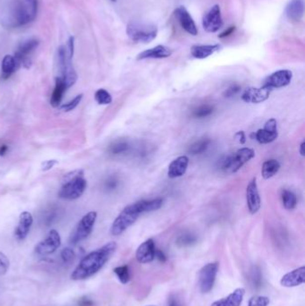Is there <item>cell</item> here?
<instances>
[{
	"mask_svg": "<svg viewBox=\"0 0 305 306\" xmlns=\"http://www.w3.org/2000/svg\"><path fill=\"white\" fill-rule=\"evenodd\" d=\"M59 163V161L56 160H47V161H44L43 163H42V166H41V168H42V170L43 171H49L51 169H53V167L55 166V165L58 164Z\"/></svg>",
	"mask_w": 305,
	"mask_h": 306,
	"instance_id": "43",
	"label": "cell"
},
{
	"mask_svg": "<svg viewBox=\"0 0 305 306\" xmlns=\"http://www.w3.org/2000/svg\"><path fill=\"white\" fill-rule=\"evenodd\" d=\"M246 201L251 214H255L260 210L261 201L255 178L250 180L246 188Z\"/></svg>",
	"mask_w": 305,
	"mask_h": 306,
	"instance_id": "15",
	"label": "cell"
},
{
	"mask_svg": "<svg viewBox=\"0 0 305 306\" xmlns=\"http://www.w3.org/2000/svg\"><path fill=\"white\" fill-rule=\"evenodd\" d=\"M287 18L294 22H299L305 14V0H291L286 7Z\"/></svg>",
	"mask_w": 305,
	"mask_h": 306,
	"instance_id": "23",
	"label": "cell"
},
{
	"mask_svg": "<svg viewBox=\"0 0 305 306\" xmlns=\"http://www.w3.org/2000/svg\"><path fill=\"white\" fill-rule=\"evenodd\" d=\"M142 214L139 201L128 205L116 218L110 229V233L113 236H120L126 229L134 224L139 216Z\"/></svg>",
	"mask_w": 305,
	"mask_h": 306,
	"instance_id": "4",
	"label": "cell"
},
{
	"mask_svg": "<svg viewBox=\"0 0 305 306\" xmlns=\"http://www.w3.org/2000/svg\"><path fill=\"white\" fill-rule=\"evenodd\" d=\"M129 150V144L125 141H117L112 143L110 147V152L114 155L124 153Z\"/></svg>",
	"mask_w": 305,
	"mask_h": 306,
	"instance_id": "34",
	"label": "cell"
},
{
	"mask_svg": "<svg viewBox=\"0 0 305 306\" xmlns=\"http://www.w3.org/2000/svg\"><path fill=\"white\" fill-rule=\"evenodd\" d=\"M7 150H8V147L6 146V145H1L0 146V156H4L5 153L7 152Z\"/></svg>",
	"mask_w": 305,
	"mask_h": 306,
	"instance_id": "50",
	"label": "cell"
},
{
	"mask_svg": "<svg viewBox=\"0 0 305 306\" xmlns=\"http://www.w3.org/2000/svg\"><path fill=\"white\" fill-rule=\"evenodd\" d=\"M19 65L17 61L14 59V56L6 55L2 60V78L7 79L18 68Z\"/></svg>",
	"mask_w": 305,
	"mask_h": 306,
	"instance_id": "27",
	"label": "cell"
},
{
	"mask_svg": "<svg viewBox=\"0 0 305 306\" xmlns=\"http://www.w3.org/2000/svg\"><path fill=\"white\" fill-rule=\"evenodd\" d=\"M305 282V267L302 266L284 275L280 284L284 288H295Z\"/></svg>",
	"mask_w": 305,
	"mask_h": 306,
	"instance_id": "19",
	"label": "cell"
},
{
	"mask_svg": "<svg viewBox=\"0 0 305 306\" xmlns=\"http://www.w3.org/2000/svg\"><path fill=\"white\" fill-rule=\"evenodd\" d=\"M155 243L152 239H148L138 247L135 257L140 263H150L155 259Z\"/></svg>",
	"mask_w": 305,
	"mask_h": 306,
	"instance_id": "17",
	"label": "cell"
},
{
	"mask_svg": "<svg viewBox=\"0 0 305 306\" xmlns=\"http://www.w3.org/2000/svg\"><path fill=\"white\" fill-rule=\"evenodd\" d=\"M61 259L63 260L64 263H70V262H72L73 260H74V258H75V253H74V251H73V249H71V248H69V247H66V248H64L61 251Z\"/></svg>",
	"mask_w": 305,
	"mask_h": 306,
	"instance_id": "40",
	"label": "cell"
},
{
	"mask_svg": "<svg viewBox=\"0 0 305 306\" xmlns=\"http://www.w3.org/2000/svg\"><path fill=\"white\" fill-rule=\"evenodd\" d=\"M155 258H158L160 261L164 262L166 260V256H165L164 252L163 251H160V250H156Z\"/></svg>",
	"mask_w": 305,
	"mask_h": 306,
	"instance_id": "47",
	"label": "cell"
},
{
	"mask_svg": "<svg viewBox=\"0 0 305 306\" xmlns=\"http://www.w3.org/2000/svg\"><path fill=\"white\" fill-rule=\"evenodd\" d=\"M66 90L67 88L65 86V83L63 81V79L60 76L56 78L55 88H54V91L50 99V104L53 108H58L60 105L63 95Z\"/></svg>",
	"mask_w": 305,
	"mask_h": 306,
	"instance_id": "26",
	"label": "cell"
},
{
	"mask_svg": "<svg viewBox=\"0 0 305 306\" xmlns=\"http://www.w3.org/2000/svg\"><path fill=\"white\" fill-rule=\"evenodd\" d=\"M272 91L273 90H271L270 88L265 86V85L261 88L250 87V88H247L242 94V100L246 103H254V104L261 103L269 99V95Z\"/></svg>",
	"mask_w": 305,
	"mask_h": 306,
	"instance_id": "13",
	"label": "cell"
},
{
	"mask_svg": "<svg viewBox=\"0 0 305 306\" xmlns=\"http://www.w3.org/2000/svg\"><path fill=\"white\" fill-rule=\"evenodd\" d=\"M57 59H58L59 68L61 73L60 77L63 79V81L65 83V86L68 89L76 82L78 76L72 64V60H69L67 52H66V48L64 45H62L58 49Z\"/></svg>",
	"mask_w": 305,
	"mask_h": 306,
	"instance_id": "6",
	"label": "cell"
},
{
	"mask_svg": "<svg viewBox=\"0 0 305 306\" xmlns=\"http://www.w3.org/2000/svg\"><path fill=\"white\" fill-rule=\"evenodd\" d=\"M189 165V159L186 156H180L174 160L169 167L168 176L169 179H177L183 176Z\"/></svg>",
	"mask_w": 305,
	"mask_h": 306,
	"instance_id": "22",
	"label": "cell"
},
{
	"mask_svg": "<svg viewBox=\"0 0 305 306\" xmlns=\"http://www.w3.org/2000/svg\"><path fill=\"white\" fill-rule=\"evenodd\" d=\"M96 220H97L96 211H90L84 215L82 220L79 221L75 229H73L69 238V242L73 245H76L78 243L85 240L92 232Z\"/></svg>",
	"mask_w": 305,
	"mask_h": 306,
	"instance_id": "8",
	"label": "cell"
},
{
	"mask_svg": "<svg viewBox=\"0 0 305 306\" xmlns=\"http://www.w3.org/2000/svg\"><path fill=\"white\" fill-rule=\"evenodd\" d=\"M223 26V19L219 5L212 6L202 18V27L206 32L214 33Z\"/></svg>",
	"mask_w": 305,
	"mask_h": 306,
	"instance_id": "11",
	"label": "cell"
},
{
	"mask_svg": "<svg viewBox=\"0 0 305 306\" xmlns=\"http://www.w3.org/2000/svg\"><path fill=\"white\" fill-rule=\"evenodd\" d=\"M65 48H66V52H67L69 60H73V53H74V38L73 36L69 38Z\"/></svg>",
	"mask_w": 305,
	"mask_h": 306,
	"instance_id": "41",
	"label": "cell"
},
{
	"mask_svg": "<svg viewBox=\"0 0 305 306\" xmlns=\"http://www.w3.org/2000/svg\"><path fill=\"white\" fill-rule=\"evenodd\" d=\"M83 175L82 169L66 174L63 179V185L59 192V196L64 200H76L82 196L87 187V181Z\"/></svg>",
	"mask_w": 305,
	"mask_h": 306,
	"instance_id": "3",
	"label": "cell"
},
{
	"mask_svg": "<svg viewBox=\"0 0 305 306\" xmlns=\"http://www.w3.org/2000/svg\"><path fill=\"white\" fill-rule=\"evenodd\" d=\"M278 136L277 120L270 119L264 124L263 129H259L254 133V138L261 144L274 142Z\"/></svg>",
	"mask_w": 305,
	"mask_h": 306,
	"instance_id": "14",
	"label": "cell"
},
{
	"mask_svg": "<svg viewBox=\"0 0 305 306\" xmlns=\"http://www.w3.org/2000/svg\"><path fill=\"white\" fill-rule=\"evenodd\" d=\"M79 306H93V302L91 301V299H89L88 297H83L78 302Z\"/></svg>",
	"mask_w": 305,
	"mask_h": 306,
	"instance_id": "44",
	"label": "cell"
},
{
	"mask_svg": "<svg viewBox=\"0 0 305 306\" xmlns=\"http://www.w3.org/2000/svg\"><path fill=\"white\" fill-rule=\"evenodd\" d=\"M9 259L5 253L0 251V276L5 275L9 270Z\"/></svg>",
	"mask_w": 305,
	"mask_h": 306,
	"instance_id": "39",
	"label": "cell"
},
{
	"mask_svg": "<svg viewBox=\"0 0 305 306\" xmlns=\"http://www.w3.org/2000/svg\"><path fill=\"white\" fill-rule=\"evenodd\" d=\"M240 90H241V88L238 85H233V86L228 88V90L224 93V95L227 98H230V97H233L237 94L238 92H240Z\"/></svg>",
	"mask_w": 305,
	"mask_h": 306,
	"instance_id": "42",
	"label": "cell"
},
{
	"mask_svg": "<svg viewBox=\"0 0 305 306\" xmlns=\"http://www.w3.org/2000/svg\"><path fill=\"white\" fill-rule=\"evenodd\" d=\"M269 305V298L263 296H254L251 297L248 306H268Z\"/></svg>",
	"mask_w": 305,
	"mask_h": 306,
	"instance_id": "37",
	"label": "cell"
},
{
	"mask_svg": "<svg viewBox=\"0 0 305 306\" xmlns=\"http://www.w3.org/2000/svg\"><path fill=\"white\" fill-rule=\"evenodd\" d=\"M175 13H176V16H177L181 27L187 33L191 34L192 36H196L197 33H198V30H197L193 19L191 17V14H189L186 8L183 7V6H179L176 9Z\"/></svg>",
	"mask_w": 305,
	"mask_h": 306,
	"instance_id": "18",
	"label": "cell"
},
{
	"mask_svg": "<svg viewBox=\"0 0 305 306\" xmlns=\"http://www.w3.org/2000/svg\"></svg>",
	"mask_w": 305,
	"mask_h": 306,
	"instance_id": "53",
	"label": "cell"
},
{
	"mask_svg": "<svg viewBox=\"0 0 305 306\" xmlns=\"http://www.w3.org/2000/svg\"><path fill=\"white\" fill-rule=\"evenodd\" d=\"M126 33L132 41L148 43L157 37L158 28L151 23L131 22L127 24Z\"/></svg>",
	"mask_w": 305,
	"mask_h": 306,
	"instance_id": "5",
	"label": "cell"
},
{
	"mask_svg": "<svg viewBox=\"0 0 305 306\" xmlns=\"http://www.w3.org/2000/svg\"><path fill=\"white\" fill-rule=\"evenodd\" d=\"M82 98H83V94H79L75 98H73L72 101H70L67 103H64V104L61 106L60 110H62V111H64V112L72 111L80 104V102L82 101Z\"/></svg>",
	"mask_w": 305,
	"mask_h": 306,
	"instance_id": "36",
	"label": "cell"
},
{
	"mask_svg": "<svg viewBox=\"0 0 305 306\" xmlns=\"http://www.w3.org/2000/svg\"><path fill=\"white\" fill-rule=\"evenodd\" d=\"M172 55V50L169 47L159 45L149 49L147 51H142L139 55L137 56V60H160V59H167Z\"/></svg>",
	"mask_w": 305,
	"mask_h": 306,
	"instance_id": "21",
	"label": "cell"
},
{
	"mask_svg": "<svg viewBox=\"0 0 305 306\" xmlns=\"http://www.w3.org/2000/svg\"><path fill=\"white\" fill-rule=\"evenodd\" d=\"M235 30H236V27H235V26H231V27L228 28L225 32H222V33L219 35V38L222 39V38H226V37L231 35L233 32H235Z\"/></svg>",
	"mask_w": 305,
	"mask_h": 306,
	"instance_id": "45",
	"label": "cell"
},
{
	"mask_svg": "<svg viewBox=\"0 0 305 306\" xmlns=\"http://www.w3.org/2000/svg\"><path fill=\"white\" fill-rule=\"evenodd\" d=\"M213 111H214L213 107H211L210 105H202L199 107V108H197L193 111L192 115L196 119H204V118H207V117H209V116L212 114Z\"/></svg>",
	"mask_w": 305,
	"mask_h": 306,
	"instance_id": "35",
	"label": "cell"
},
{
	"mask_svg": "<svg viewBox=\"0 0 305 306\" xmlns=\"http://www.w3.org/2000/svg\"><path fill=\"white\" fill-rule=\"evenodd\" d=\"M117 248V243L110 242L95 251L88 253L73 270L71 279L73 280H83L98 273L113 256Z\"/></svg>",
	"mask_w": 305,
	"mask_h": 306,
	"instance_id": "1",
	"label": "cell"
},
{
	"mask_svg": "<svg viewBox=\"0 0 305 306\" xmlns=\"http://www.w3.org/2000/svg\"><path fill=\"white\" fill-rule=\"evenodd\" d=\"M195 242L196 238L193 235L185 234L178 238V245H179L180 246H187V245H191Z\"/></svg>",
	"mask_w": 305,
	"mask_h": 306,
	"instance_id": "38",
	"label": "cell"
},
{
	"mask_svg": "<svg viewBox=\"0 0 305 306\" xmlns=\"http://www.w3.org/2000/svg\"><path fill=\"white\" fill-rule=\"evenodd\" d=\"M255 156V152L250 148H242L232 155L228 156L222 161L221 169L228 173H236L244 165L249 162Z\"/></svg>",
	"mask_w": 305,
	"mask_h": 306,
	"instance_id": "7",
	"label": "cell"
},
{
	"mask_svg": "<svg viewBox=\"0 0 305 306\" xmlns=\"http://www.w3.org/2000/svg\"><path fill=\"white\" fill-rule=\"evenodd\" d=\"M210 143V140L209 138H202L199 141H196L194 143H192L189 148V152L191 155H198L207 150Z\"/></svg>",
	"mask_w": 305,
	"mask_h": 306,
	"instance_id": "31",
	"label": "cell"
},
{
	"mask_svg": "<svg viewBox=\"0 0 305 306\" xmlns=\"http://www.w3.org/2000/svg\"><path fill=\"white\" fill-rule=\"evenodd\" d=\"M94 99L100 105H110L113 101L110 92L106 91L105 89L98 90L94 94Z\"/></svg>",
	"mask_w": 305,
	"mask_h": 306,
	"instance_id": "32",
	"label": "cell"
},
{
	"mask_svg": "<svg viewBox=\"0 0 305 306\" xmlns=\"http://www.w3.org/2000/svg\"><path fill=\"white\" fill-rule=\"evenodd\" d=\"M111 1H113V2H116V1H117V0H111Z\"/></svg>",
	"mask_w": 305,
	"mask_h": 306,
	"instance_id": "52",
	"label": "cell"
},
{
	"mask_svg": "<svg viewBox=\"0 0 305 306\" xmlns=\"http://www.w3.org/2000/svg\"><path fill=\"white\" fill-rule=\"evenodd\" d=\"M140 207H141V212L142 214L146 212H151V211H155L160 209L163 205V199H153V200H143V201H139Z\"/></svg>",
	"mask_w": 305,
	"mask_h": 306,
	"instance_id": "29",
	"label": "cell"
},
{
	"mask_svg": "<svg viewBox=\"0 0 305 306\" xmlns=\"http://www.w3.org/2000/svg\"><path fill=\"white\" fill-rule=\"evenodd\" d=\"M244 295L245 290L244 288H237L229 296L214 302L210 306H240Z\"/></svg>",
	"mask_w": 305,
	"mask_h": 306,
	"instance_id": "24",
	"label": "cell"
},
{
	"mask_svg": "<svg viewBox=\"0 0 305 306\" xmlns=\"http://www.w3.org/2000/svg\"><path fill=\"white\" fill-rule=\"evenodd\" d=\"M114 273L117 275L119 281L122 284H127L130 281V271L127 265L119 266L114 269Z\"/></svg>",
	"mask_w": 305,
	"mask_h": 306,
	"instance_id": "33",
	"label": "cell"
},
{
	"mask_svg": "<svg viewBox=\"0 0 305 306\" xmlns=\"http://www.w3.org/2000/svg\"><path fill=\"white\" fill-rule=\"evenodd\" d=\"M168 306H178V301H177V299L174 297H169Z\"/></svg>",
	"mask_w": 305,
	"mask_h": 306,
	"instance_id": "49",
	"label": "cell"
},
{
	"mask_svg": "<svg viewBox=\"0 0 305 306\" xmlns=\"http://www.w3.org/2000/svg\"><path fill=\"white\" fill-rule=\"evenodd\" d=\"M38 1L24 0L17 2L12 5L8 16L5 17V22L9 27H20L32 22L37 15Z\"/></svg>",
	"mask_w": 305,
	"mask_h": 306,
	"instance_id": "2",
	"label": "cell"
},
{
	"mask_svg": "<svg viewBox=\"0 0 305 306\" xmlns=\"http://www.w3.org/2000/svg\"><path fill=\"white\" fill-rule=\"evenodd\" d=\"M33 224L32 215L29 211H23L19 217V222L14 236L18 240H24L30 233V230Z\"/></svg>",
	"mask_w": 305,
	"mask_h": 306,
	"instance_id": "20",
	"label": "cell"
},
{
	"mask_svg": "<svg viewBox=\"0 0 305 306\" xmlns=\"http://www.w3.org/2000/svg\"><path fill=\"white\" fill-rule=\"evenodd\" d=\"M280 169V164L277 160H269L265 161L261 168V175L264 179H271L278 173Z\"/></svg>",
	"mask_w": 305,
	"mask_h": 306,
	"instance_id": "28",
	"label": "cell"
},
{
	"mask_svg": "<svg viewBox=\"0 0 305 306\" xmlns=\"http://www.w3.org/2000/svg\"><path fill=\"white\" fill-rule=\"evenodd\" d=\"M220 46L218 44L215 45H194L191 47V54L194 59L204 60L213 55L215 52L219 51Z\"/></svg>",
	"mask_w": 305,
	"mask_h": 306,
	"instance_id": "25",
	"label": "cell"
},
{
	"mask_svg": "<svg viewBox=\"0 0 305 306\" xmlns=\"http://www.w3.org/2000/svg\"><path fill=\"white\" fill-rule=\"evenodd\" d=\"M219 270L218 262H210L203 266L199 272V285L201 293H209L214 287Z\"/></svg>",
	"mask_w": 305,
	"mask_h": 306,
	"instance_id": "9",
	"label": "cell"
},
{
	"mask_svg": "<svg viewBox=\"0 0 305 306\" xmlns=\"http://www.w3.org/2000/svg\"><path fill=\"white\" fill-rule=\"evenodd\" d=\"M281 199H282L283 205L285 207V209L292 210L296 208L297 199L294 192L288 191V190H283L281 192Z\"/></svg>",
	"mask_w": 305,
	"mask_h": 306,
	"instance_id": "30",
	"label": "cell"
},
{
	"mask_svg": "<svg viewBox=\"0 0 305 306\" xmlns=\"http://www.w3.org/2000/svg\"><path fill=\"white\" fill-rule=\"evenodd\" d=\"M236 136L238 137V139H239V142H241L242 144H244V143L245 142V134H244V132H242V131L241 132H238V133L236 134Z\"/></svg>",
	"mask_w": 305,
	"mask_h": 306,
	"instance_id": "48",
	"label": "cell"
},
{
	"mask_svg": "<svg viewBox=\"0 0 305 306\" xmlns=\"http://www.w3.org/2000/svg\"><path fill=\"white\" fill-rule=\"evenodd\" d=\"M293 73L290 70H278L270 74L266 79L265 86L269 87L271 90L286 87L291 82Z\"/></svg>",
	"mask_w": 305,
	"mask_h": 306,
	"instance_id": "16",
	"label": "cell"
},
{
	"mask_svg": "<svg viewBox=\"0 0 305 306\" xmlns=\"http://www.w3.org/2000/svg\"><path fill=\"white\" fill-rule=\"evenodd\" d=\"M118 185V181L114 179H111L106 183V186L107 188H109L110 190H113L115 188L117 187Z\"/></svg>",
	"mask_w": 305,
	"mask_h": 306,
	"instance_id": "46",
	"label": "cell"
},
{
	"mask_svg": "<svg viewBox=\"0 0 305 306\" xmlns=\"http://www.w3.org/2000/svg\"><path fill=\"white\" fill-rule=\"evenodd\" d=\"M61 245V238L57 230L52 229L45 239L39 243L35 246L34 251L38 255L47 256L54 253Z\"/></svg>",
	"mask_w": 305,
	"mask_h": 306,
	"instance_id": "10",
	"label": "cell"
},
{
	"mask_svg": "<svg viewBox=\"0 0 305 306\" xmlns=\"http://www.w3.org/2000/svg\"><path fill=\"white\" fill-rule=\"evenodd\" d=\"M305 142H302L300 145V153L301 155L305 156Z\"/></svg>",
	"mask_w": 305,
	"mask_h": 306,
	"instance_id": "51",
	"label": "cell"
},
{
	"mask_svg": "<svg viewBox=\"0 0 305 306\" xmlns=\"http://www.w3.org/2000/svg\"><path fill=\"white\" fill-rule=\"evenodd\" d=\"M39 45L40 41L37 39H29L27 41H24L21 43L18 50L14 56L19 65L23 64L25 68H30L32 62L28 58V55L35 51Z\"/></svg>",
	"mask_w": 305,
	"mask_h": 306,
	"instance_id": "12",
	"label": "cell"
}]
</instances>
